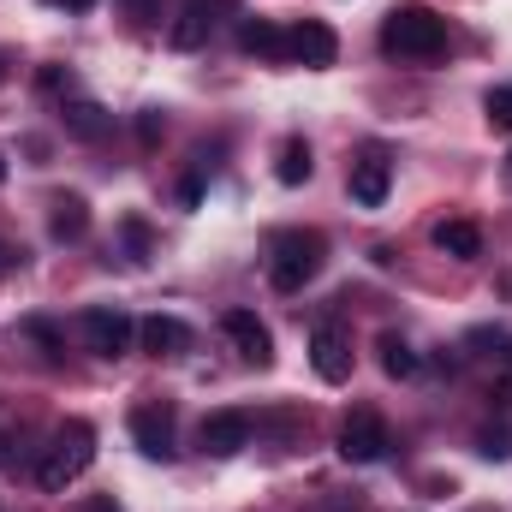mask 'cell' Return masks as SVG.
<instances>
[{
	"instance_id": "obj_1",
	"label": "cell",
	"mask_w": 512,
	"mask_h": 512,
	"mask_svg": "<svg viewBox=\"0 0 512 512\" xmlns=\"http://www.w3.org/2000/svg\"><path fill=\"white\" fill-rule=\"evenodd\" d=\"M382 54L387 60H441L447 54V18L435 6H393L382 18Z\"/></svg>"
},
{
	"instance_id": "obj_2",
	"label": "cell",
	"mask_w": 512,
	"mask_h": 512,
	"mask_svg": "<svg viewBox=\"0 0 512 512\" xmlns=\"http://www.w3.org/2000/svg\"><path fill=\"white\" fill-rule=\"evenodd\" d=\"M322 262H328V239L316 227H286L268 245V280H274V292H304L322 274Z\"/></svg>"
},
{
	"instance_id": "obj_3",
	"label": "cell",
	"mask_w": 512,
	"mask_h": 512,
	"mask_svg": "<svg viewBox=\"0 0 512 512\" xmlns=\"http://www.w3.org/2000/svg\"><path fill=\"white\" fill-rule=\"evenodd\" d=\"M96 465V429L84 423V417H72L60 435H54V447L42 453V465H36V483L48 489V495H60V489H72L84 471Z\"/></svg>"
},
{
	"instance_id": "obj_4",
	"label": "cell",
	"mask_w": 512,
	"mask_h": 512,
	"mask_svg": "<svg viewBox=\"0 0 512 512\" xmlns=\"http://www.w3.org/2000/svg\"><path fill=\"white\" fill-rule=\"evenodd\" d=\"M387 447H393V435H387L382 411L358 405V411L340 423V459H346V465H376V459H387Z\"/></svg>"
},
{
	"instance_id": "obj_5",
	"label": "cell",
	"mask_w": 512,
	"mask_h": 512,
	"mask_svg": "<svg viewBox=\"0 0 512 512\" xmlns=\"http://www.w3.org/2000/svg\"><path fill=\"white\" fill-rule=\"evenodd\" d=\"M131 340H137V322H131L120 304H96V310H84V346H90L96 358H126Z\"/></svg>"
},
{
	"instance_id": "obj_6",
	"label": "cell",
	"mask_w": 512,
	"mask_h": 512,
	"mask_svg": "<svg viewBox=\"0 0 512 512\" xmlns=\"http://www.w3.org/2000/svg\"><path fill=\"white\" fill-rule=\"evenodd\" d=\"M233 12V0H179V18L167 24V42L179 48V54H191V48H203L209 36H215V24Z\"/></svg>"
},
{
	"instance_id": "obj_7",
	"label": "cell",
	"mask_w": 512,
	"mask_h": 512,
	"mask_svg": "<svg viewBox=\"0 0 512 512\" xmlns=\"http://www.w3.org/2000/svg\"><path fill=\"white\" fill-rule=\"evenodd\" d=\"M131 441L143 459H173V405L167 399H149L131 411Z\"/></svg>"
},
{
	"instance_id": "obj_8",
	"label": "cell",
	"mask_w": 512,
	"mask_h": 512,
	"mask_svg": "<svg viewBox=\"0 0 512 512\" xmlns=\"http://www.w3.org/2000/svg\"><path fill=\"white\" fill-rule=\"evenodd\" d=\"M310 364H316V376L328 387L352 382V340H346L334 322H316V334H310Z\"/></svg>"
},
{
	"instance_id": "obj_9",
	"label": "cell",
	"mask_w": 512,
	"mask_h": 512,
	"mask_svg": "<svg viewBox=\"0 0 512 512\" xmlns=\"http://www.w3.org/2000/svg\"><path fill=\"white\" fill-rule=\"evenodd\" d=\"M251 411H209L203 417V453H215V459H233V453H245L251 447Z\"/></svg>"
},
{
	"instance_id": "obj_10",
	"label": "cell",
	"mask_w": 512,
	"mask_h": 512,
	"mask_svg": "<svg viewBox=\"0 0 512 512\" xmlns=\"http://www.w3.org/2000/svg\"><path fill=\"white\" fill-rule=\"evenodd\" d=\"M352 203L358 209H382L387 203V191H393V161H387L382 149H370V155H358L352 161Z\"/></svg>"
},
{
	"instance_id": "obj_11",
	"label": "cell",
	"mask_w": 512,
	"mask_h": 512,
	"mask_svg": "<svg viewBox=\"0 0 512 512\" xmlns=\"http://www.w3.org/2000/svg\"><path fill=\"white\" fill-rule=\"evenodd\" d=\"M334 54H340V42H334V30L322 18H304V24L286 30V60H298V66H334Z\"/></svg>"
},
{
	"instance_id": "obj_12",
	"label": "cell",
	"mask_w": 512,
	"mask_h": 512,
	"mask_svg": "<svg viewBox=\"0 0 512 512\" xmlns=\"http://www.w3.org/2000/svg\"><path fill=\"white\" fill-rule=\"evenodd\" d=\"M221 328H227V340L239 346V358H245V364H256V370H268V364H274V334L256 322L251 310H227V316H221Z\"/></svg>"
},
{
	"instance_id": "obj_13",
	"label": "cell",
	"mask_w": 512,
	"mask_h": 512,
	"mask_svg": "<svg viewBox=\"0 0 512 512\" xmlns=\"http://www.w3.org/2000/svg\"><path fill=\"white\" fill-rule=\"evenodd\" d=\"M137 340H143V352H155V358H179V352L191 346V328H185L179 316H149V322H137Z\"/></svg>"
},
{
	"instance_id": "obj_14",
	"label": "cell",
	"mask_w": 512,
	"mask_h": 512,
	"mask_svg": "<svg viewBox=\"0 0 512 512\" xmlns=\"http://www.w3.org/2000/svg\"><path fill=\"white\" fill-rule=\"evenodd\" d=\"M435 251H447L453 262H477V256H483V227L453 215V221H441V227H435Z\"/></svg>"
},
{
	"instance_id": "obj_15",
	"label": "cell",
	"mask_w": 512,
	"mask_h": 512,
	"mask_svg": "<svg viewBox=\"0 0 512 512\" xmlns=\"http://www.w3.org/2000/svg\"><path fill=\"white\" fill-rule=\"evenodd\" d=\"M48 233H54V245H78V239L90 233V203H84V197H54Z\"/></svg>"
},
{
	"instance_id": "obj_16",
	"label": "cell",
	"mask_w": 512,
	"mask_h": 512,
	"mask_svg": "<svg viewBox=\"0 0 512 512\" xmlns=\"http://www.w3.org/2000/svg\"><path fill=\"white\" fill-rule=\"evenodd\" d=\"M239 48L256 54V60H286V30L274 18H245L239 24Z\"/></svg>"
},
{
	"instance_id": "obj_17",
	"label": "cell",
	"mask_w": 512,
	"mask_h": 512,
	"mask_svg": "<svg viewBox=\"0 0 512 512\" xmlns=\"http://www.w3.org/2000/svg\"><path fill=\"white\" fill-rule=\"evenodd\" d=\"M60 120H66V131H72L78 143H102V137L114 131L108 108H96V102H84V96H78V102H66V108H60Z\"/></svg>"
},
{
	"instance_id": "obj_18",
	"label": "cell",
	"mask_w": 512,
	"mask_h": 512,
	"mask_svg": "<svg viewBox=\"0 0 512 512\" xmlns=\"http://www.w3.org/2000/svg\"><path fill=\"white\" fill-rule=\"evenodd\" d=\"M310 173H316L310 143H304V137H286V143H280V161H274V179H280V185H304Z\"/></svg>"
},
{
	"instance_id": "obj_19",
	"label": "cell",
	"mask_w": 512,
	"mask_h": 512,
	"mask_svg": "<svg viewBox=\"0 0 512 512\" xmlns=\"http://www.w3.org/2000/svg\"><path fill=\"white\" fill-rule=\"evenodd\" d=\"M376 352H382V370L393 376V382L417 376V364H423V358H417V352H411V346H405L399 334H382V340H376Z\"/></svg>"
},
{
	"instance_id": "obj_20",
	"label": "cell",
	"mask_w": 512,
	"mask_h": 512,
	"mask_svg": "<svg viewBox=\"0 0 512 512\" xmlns=\"http://www.w3.org/2000/svg\"><path fill=\"white\" fill-rule=\"evenodd\" d=\"M477 453L483 459H512V423H489V429H477Z\"/></svg>"
},
{
	"instance_id": "obj_21",
	"label": "cell",
	"mask_w": 512,
	"mask_h": 512,
	"mask_svg": "<svg viewBox=\"0 0 512 512\" xmlns=\"http://www.w3.org/2000/svg\"><path fill=\"white\" fill-rule=\"evenodd\" d=\"M24 334H30V340H36V346H42L48 358H66V334H60V328H54L48 316H30V322H24Z\"/></svg>"
},
{
	"instance_id": "obj_22",
	"label": "cell",
	"mask_w": 512,
	"mask_h": 512,
	"mask_svg": "<svg viewBox=\"0 0 512 512\" xmlns=\"http://www.w3.org/2000/svg\"><path fill=\"white\" fill-rule=\"evenodd\" d=\"M120 239H126L131 262H149V245H155V239H149V221H143V215H126V221H120Z\"/></svg>"
},
{
	"instance_id": "obj_23",
	"label": "cell",
	"mask_w": 512,
	"mask_h": 512,
	"mask_svg": "<svg viewBox=\"0 0 512 512\" xmlns=\"http://www.w3.org/2000/svg\"><path fill=\"white\" fill-rule=\"evenodd\" d=\"M483 114H489V126L495 131H512V84H501V90L483 96Z\"/></svg>"
},
{
	"instance_id": "obj_24",
	"label": "cell",
	"mask_w": 512,
	"mask_h": 512,
	"mask_svg": "<svg viewBox=\"0 0 512 512\" xmlns=\"http://www.w3.org/2000/svg\"><path fill=\"white\" fill-rule=\"evenodd\" d=\"M161 131H167V120H161V108H143V114H137V137H143V143H155Z\"/></svg>"
},
{
	"instance_id": "obj_25",
	"label": "cell",
	"mask_w": 512,
	"mask_h": 512,
	"mask_svg": "<svg viewBox=\"0 0 512 512\" xmlns=\"http://www.w3.org/2000/svg\"><path fill=\"white\" fill-rule=\"evenodd\" d=\"M120 6H126L131 24H155V12H161V0H120Z\"/></svg>"
},
{
	"instance_id": "obj_26",
	"label": "cell",
	"mask_w": 512,
	"mask_h": 512,
	"mask_svg": "<svg viewBox=\"0 0 512 512\" xmlns=\"http://www.w3.org/2000/svg\"><path fill=\"white\" fill-rule=\"evenodd\" d=\"M36 84H42V90H60V84H72V78H66V72H60V66H48V72H42V78H36Z\"/></svg>"
},
{
	"instance_id": "obj_27",
	"label": "cell",
	"mask_w": 512,
	"mask_h": 512,
	"mask_svg": "<svg viewBox=\"0 0 512 512\" xmlns=\"http://www.w3.org/2000/svg\"><path fill=\"white\" fill-rule=\"evenodd\" d=\"M197 197H203V179H197V173H191V179H185V185H179V203H197Z\"/></svg>"
},
{
	"instance_id": "obj_28",
	"label": "cell",
	"mask_w": 512,
	"mask_h": 512,
	"mask_svg": "<svg viewBox=\"0 0 512 512\" xmlns=\"http://www.w3.org/2000/svg\"><path fill=\"white\" fill-rule=\"evenodd\" d=\"M84 512H126V507H120L114 495H90V507H84Z\"/></svg>"
},
{
	"instance_id": "obj_29",
	"label": "cell",
	"mask_w": 512,
	"mask_h": 512,
	"mask_svg": "<svg viewBox=\"0 0 512 512\" xmlns=\"http://www.w3.org/2000/svg\"><path fill=\"white\" fill-rule=\"evenodd\" d=\"M18 262H24V251H12V245L0 239V274H6V268H18Z\"/></svg>"
},
{
	"instance_id": "obj_30",
	"label": "cell",
	"mask_w": 512,
	"mask_h": 512,
	"mask_svg": "<svg viewBox=\"0 0 512 512\" xmlns=\"http://www.w3.org/2000/svg\"><path fill=\"white\" fill-rule=\"evenodd\" d=\"M90 6H96V0H66V12H90Z\"/></svg>"
},
{
	"instance_id": "obj_31",
	"label": "cell",
	"mask_w": 512,
	"mask_h": 512,
	"mask_svg": "<svg viewBox=\"0 0 512 512\" xmlns=\"http://www.w3.org/2000/svg\"><path fill=\"white\" fill-rule=\"evenodd\" d=\"M0 185H6V155H0Z\"/></svg>"
},
{
	"instance_id": "obj_32",
	"label": "cell",
	"mask_w": 512,
	"mask_h": 512,
	"mask_svg": "<svg viewBox=\"0 0 512 512\" xmlns=\"http://www.w3.org/2000/svg\"><path fill=\"white\" fill-rule=\"evenodd\" d=\"M0 84H6V60H0Z\"/></svg>"
}]
</instances>
